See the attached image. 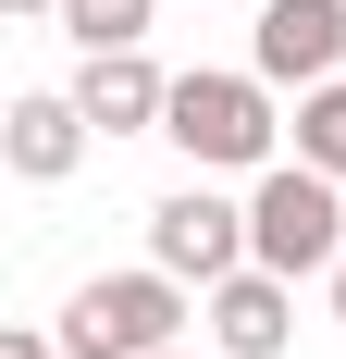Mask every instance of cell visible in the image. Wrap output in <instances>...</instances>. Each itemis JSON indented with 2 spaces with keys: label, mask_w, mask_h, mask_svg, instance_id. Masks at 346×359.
I'll return each instance as SVG.
<instances>
[{
  "label": "cell",
  "mask_w": 346,
  "mask_h": 359,
  "mask_svg": "<svg viewBox=\"0 0 346 359\" xmlns=\"http://www.w3.org/2000/svg\"><path fill=\"white\" fill-rule=\"evenodd\" d=\"M334 323H346V260H334Z\"/></svg>",
  "instance_id": "obj_13"
},
{
  "label": "cell",
  "mask_w": 346,
  "mask_h": 359,
  "mask_svg": "<svg viewBox=\"0 0 346 359\" xmlns=\"http://www.w3.org/2000/svg\"><path fill=\"white\" fill-rule=\"evenodd\" d=\"M0 359H62V334H25V323H13V334H0Z\"/></svg>",
  "instance_id": "obj_11"
},
{
  "label": "cell",
  "mask_w": 346,
  "mask_h": 359,
  "mask_svg": "<svg viewBox=\"0 0 346 359\" xmlns=\"http://www.w3.org/2000/svg\"><path fill=\"white\" fill-rule=\"evenodd\" d=\"M247 248H260V273H334L346 260V198L334 174H310V161H272L260 174V198H247Z\"/></svg>",
  "instance_id": "obj_3"
},
{
  "label": "cell",
  "mask_w": 346,
  "mask_h": 359,
  "mask_svg": "<svg viewBox=\"0 0 346 359\" xmlns=\"http://www.w3.org/2000/svg\"><path fill=\"white\" fill-rule=\"evenodd\" d=\"M247 62L272 87H334L346 74V0H260V50Z\"/></svg>",
  "instance_id": "obj_5"
},
{
  "label": "cell",
  "mask_w": 346,
  "mask_h": 359,
  "mask_svg": "<svg viewBox=\"0 0 346 359\" xmlns=\"http://www.w3.org/2000/svg\"><path fill=\"white\" fill-rule=\"evenodd\" d=\"M13 13H25V25H37V13H62V0H13Z\"/></svg>",
  "instance_id": "obj_12"
},
{
  "label": "cell",
  "mask_w": 346,
  "mask_h": 359,
  "mask_svg": "<svg viewBox=\"0 0 346 359\" xmlns=\"http://www.w3.org/2000/svg\"><path fill=\"white\" fill-rule=\"evenodd\" d=\"M148 13H161V0H62V37L74 50H137Z\"/></svg>",
  "instance_id": "obj_10"
},
{
  "label": "cell",
  "mask_w": 346,
  "mask_h": 359,
  "mask_svg": "<svg viewBox=\"0 0 346 359\" xmlns=\"http://www.w3.org/2000/svg\"><path fill=\"white\" fill-rule=\"evenodd\" d=\"M161 359H186V347H161Z\"/></svg>",
  "instance_id": "obj_14"
},
{
  "label": "cell",
  "mask_w": 346,
  "mask_h": 359,
  "mask_svg": "<svg viewBox=\"0 0 346 359\" xmlns=\"http://www.w3.org/2000/svg\"><path fill=\"white\" fill-rule=\"evenodd\" d=\"M297 161L346 186V74H334V87H297Z\"/></svg>",
  "instance_id": "obj_9"
},
{
  "label": "cell",
  "mask_w": 346,
  "mask_h": 359,
  "mask_svg": "<svg viewBox=\"0 0 346 359\" xmlns=\"http://www.w3.org/2000/svg\"><path fill=\"white\" fill-rule=\"evenodd\" d=\"M210 347H223V359H284V347H297V285L260 273V260L223 273V285H210Z\"/></svg>",
  "instance_id": "obj_6"
},
{
  "label": "cell",
  "mask_w": 346,
  "mask_h": 359,
  "mask_svg": "<svg viewBox=\"0 0 346 359\" xmlns=\"http://www.w3.org/2000/svg\"><path fill=\"white\" fill-rule=\"evenodd\" d=\"M74 111H87L99 137H161L173 74H148V50H87V74H74Z\"/></svg>",
  "instance_id": "obj_7"
},
{
  "label": "cell",
  "mask_w": 346,
  "mask_h": 359,
  "mask_svg": "<svg viewBox=\"0 0 346 359\" xmlns=\"http://www.w3.org/2000/svg\"><path fill=\"white\" fill-rule=\"evenodd\" d=\"M87 137H99V124L74 111V87H62V100L37 87V100H13V111H0V161H13L25 186H62L74 161H87Z\"/></svg>",
  "instance_id": "obj_8"
},
{
  "label": "cell",
  "mask_w": 346,
  "mask_h": 359,
  "mask_svg": "<svg viewBox=\"0 0 346 359\" xmlns=\"http://www.w3.org/2000/svg\"><path fill=\"white\" fill-rule=\"evenodd\" d=\"M161 137L198 174H272V74H173Z\"/></svg>",
  "instance_id": "obj_2"
},
{
  "label": "cell",
  "mask_w": 346,
  "mask_h": 359,
  "mask_svg": "<svg viewBox=\"0 0 346 359\" xmlns=\"http://www.w3.org/2000/svg\"><path fill=\"white\" fill-rule=\"evenodd\" d=\"M62 359H161L173 334H186V273H99V285H74L62 297Z\"/></svg>",
  "instance_id": "obj_1"
},
{
  "label": "cell",
  "mask_w": 346,
  "mask_h": 359,
  "mask_svg": "<svg viewBox=\"0 0 346 359\" xmlns=\"http://www.w3.org/2000/svg\"><path fill=\"white\" fill-rule=\"evenodd\" d=\"M148 260L161 273H186V285H223V273H247V211L235 198H210V186H173L161 211H148Z\"/></svg>",
  "instance_id": "obj_4"
}]
</instances>
